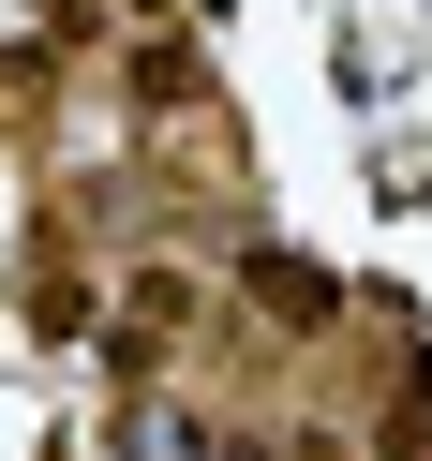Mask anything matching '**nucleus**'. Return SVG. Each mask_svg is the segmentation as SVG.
<instances>
[{"mask_svg":"<svg viewBox=\"0 0 432 461\" xmlns=\"http://www.w3.org/2000/svg\"><path fill=\"white\" fill-rule=\"evenodd\" d=\"M105 298H120V268H90V253H75V209H45L31 268H15V312H31V342H105Z\"/></svg>","mask_w":432,"mask_h":461,"instance_id":"f257e3e1","label":"nucleus"},{"mask_svg":"<svg viewBox=\"0 0 432 461\" xmlns=\"http://www.w3.org/2000/svg\"><path fill=\"white\" fill-rule=\"evenodd\" d=\"M239 312H253V328H343V283L253 239V253H239Z\"/></svg>","mask_w":432,"mask_h":461,"instance_id":"f03ea898","label":"nucleus"}]
</instances>
